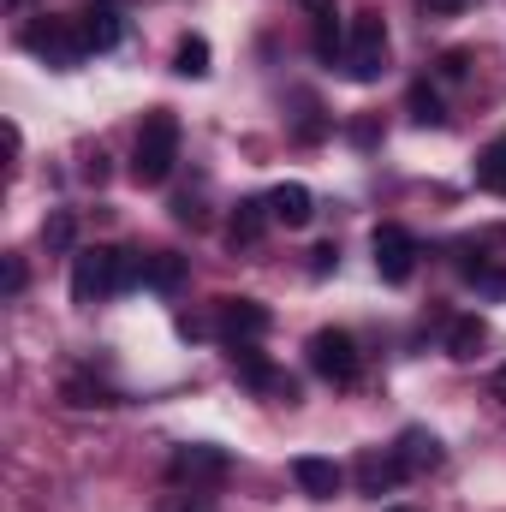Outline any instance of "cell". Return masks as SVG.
Here are the masks:
<instances>
[{"label":"cell","instance_id":"obj_24","mask_svg":"<svg viewBox=\"0 0 506 512\" xmlns=\"http://www.w3.org/2000/svg\"><path fill=\"white\" fill-rule=\"evenodd\" d=\"M72 239H78V221H72V215H48L42 245H48V251H72Z\"/></svg>","mask_w":506,"mask_h":512},{"label":"cell","instance_id":"obj_3","mask_svg":"<svg viewBox=\"0 0 506 512\" xmlns=\"http://www.w3.org/2000/svg\"><path fill=\"white\" fill-rule=\"evenodd\" d=\"M310 370L322 376V382L334 387H352L358 382V340L346 334V328H322V334H310Z\"/></svg>","mask_w":506,"mask_h":512},{"label":"cell","instance_id":"obj_32","mask_svg":"<svg viewBox=\"0 0 506 512\" xmlns=\"http://www.w3.org/2000/svg\"><path fill=\"white\" fill-rule=\"evenodd\" d=\"M495 399H501V405H506V364H501V370H495Z\"/></svg>","mask_w":506,"mask_h":512},{"label":"cell","instance_id":"obj_18","mask_svg":"<svg viewBox=\"0 0 506 512\" xmlns=\"http://www.w3.org/2000/svg\"><path fill=\"white\" fill-rule=\"evenodd\" d=\"M483 346H489V322H483V316H459V322L447 328V352H453V358H477Z\"/></svg>","mask_w":506,"mask_h":512},{"label":"cell","instance_id":"obj_31","mask_svg":"<svg viewBox=\"0 0 506 512\" xmlns=\"http://www.w3.org/2000/svg\"><path fill=\"white\" fill-rule=\"evenodd\" d=\"M298 6H304L316 24H322V18H340V12H334V0H298Z\"/></svg>","mask_w":506,"mask_h":512},{"label":"cell","instance_id":"obj_6","mask_svg":"<svg viewBox=\"0 0 506 512\" xmlns=\"http://www.w3.org/2000/svg\"><path fill=\"white\" fill-rule=\"evenodd\" d=\"M370 251H376V274L387 286H405V280H411V268H417V239H411L399 221H381L376 239H370Z\"/></svg>","mask_w":506,"mask_h":512},{"label":"cell","instance_id":"obj_30","mask_svg":"<svg viewBox=\"0 0 506 512\" xmlns=\"http://www.w3.org/2000/svg\"><path fill=\"white\" fill-rule=\"evenodd\" d=\"M6 292H12V298L24 292V262H18V256H6Z\"/></svg>","mask_w":506,"mask_h":512},{"label":"cell","instance_id":"obj_21","mask_svg":"<svg viewBox=\"0 0 506 512\" xmlns=\"http://www.w3.org/2000/svg\"><path fill=\"white\" fill-rule=\"evenodd\" d=\"M405 108H411L417 126H447V102H441L429 84H411V90H405Z\"/></svg>","mask_w":506,"mask_h":512},{"label":"cell","instance_id":"obj_23","mask_svg":"<svg viewBox=\"0 0 506 512\" xmlns=\"http://www.w3.org/2000/svg\"><path fill=\"white\" fill-rule=\"evenodd\" d=\"M310 48H316V60H322V66L346 60V36H340V18H322V24H316V42H310Z\"/></svg>","mask_w":506,"mask_h":512},{"label":"cell","instance_id":"obj_26","mask_svg":"<svg viewBox=\"0 0 506 512\" xmlns=\"http://www.w3.org/2000/svg\"><path fill=\"white\" fill-rule=\"evenodd\" d=\"M334 262H340V245H316L310 251V274H334Z\"/></svg>","mask_w":506,"mask_h":512},{"label":"cell","instance_id":"obj_8","mask_svg":"<svg viewBox=\"0 0 506 512\" xmlns=\"http://www.w3.org/2000/svg\"><path fill=\"white\" fill-rule=\"evenodd\" d=\"M227 364H233V376L245 387H256V393H274V399H298V387H292V376H280L274 364H268V352H256V346H233L227 352Z\"/></svg>","mask_w":506,"mask_h":512},{"label":"cell","instance_id":"obj_15","mask_svg":"<svg viewBox=\"0 0 506 512\" xmlns=\"http://www.w3.org/2000/svg\"><path fill=\"white\" fill-rule=\"evenodd\" d=\"M393 453L405 459V471H435V465H441V441H435L429 429H405Z\"/></svg>","mask_w":506,"mask_h":512},{"label":"cell","instance_id":"obj_10","mask_svg":"<svg viewBox=\"0 0 506 512\" xmlns=\"http://www.w3.org/2000/svg\"><path fill=\"white\" fill-rule=\"evenodd\" d=\"M352 477H358V495H387V489H399L411 471H405V459H399L393 447H387V453L370 447V453L358 459V471H352Z\"/></svg>","mask_w":506,"mask_h":512},{"label":"cell","instance_id":"obj_25","mask_svg":"<svg viewBox=\"0 0 506 512\" xmlns=\"http://www.w3.org/2000/svg\"><path fill=\"white\" fill-rule=\"evenodd\" d=\"M173 221H185V227H203L209 215H203V203H197V197H179V203H173Z\"/></svg>","mask_w":506,"mask_h":512},{"label":"cell","instance_id":"obj_34","mask_svg":"<svg viewBox=\"0 0 506 512\" xmlns=\"http://www.w3.org/2000/svg\"><path fill=\"white\" fill-rule=\"evenodd\" d=\"M191 512H203V507H191Z\"/></svg>","mask_w":506,"mask_h":512},{"label":"cell","instance_id":"obj_33","mask_svg":"<svg viewBox=\"0 0 506 512\" xmlns=\"http://www.w3.org/2000/svg\"><path fill=\"white\" fill-rule=\"evenodd\" d=\"M6 6H12V12H24V6H30V0H6Z\"/></svg>","mask_w":506,"mask_h":512},{"label":"cell","instance_id":"obj_5","mask_svg":"<svg viewBox=\"0 0 506 512\" xmlns=\"http://www.w3.org/2000/svg\"><path fill=\"white\" fill-rule=\"evenodd\" d=\"M120 292V274H114V251H78L72 256V304H102Z\"/></svg>","mask_w":506,"mask_h":512},{"label":"cell","instance_id":"obj_22","mask_svg":"<svg viewBox=\"0 0 506 512\" xmlns=\"http://www.w3.org/2000/svg\"><path fill=\"white\" fill-rule=\"evenodd\" d=\"M173 72H179V78H209V42H203V36H185V42L173 48Z\"/></svg>","mask_w":506,"mask_h":512},{"label":"cell","instance_id":"obj_11","mask_svg":"<svg viewBox=\"0 0 506 512\" xmlns=\"http://www.w3.org/2000/svg\"><path fill=\"white\" fill-rule=\"evenodd\" d=\"M292 483H298L310 501H334V495H340V483H346V471H340L334 459L304 453V459H292Z\"/></svg>","mask_w":506,"mask_h":512},{"label":"cell","instance_id":"obj_14","mask_svg":"<svg viewBox=\"0 0 506 512\" xmlns=\"http://www.w3.org/2000/svg\"><path fill=\"white\" fill-rule=\"evenodd\" d=\"M60 399H66L72 411H102V405H114L120 393L108 382H96V376H66V382H60Z\"/></svg>","mask_w":506,"mask_h":512},{"label":"cell","instance_id":"obj_28","mask_svg":"<svg viewBox=\"0 0 506 512\" xmlns=\"http://www.w3.org/2000/svg\"><path fill=\"white\" fill-rule=\"evenodd\" d=\"M84 179H90V185H102V179H108V155H102V149H96V155H84Z\"/></svg>","mask_w":506,"mask_h":512},{"label":"cell","instance_id":"obj_9","mask_svg":"<svg viewBox=\"0 0 506 512\" xmlns=\"http://www.w3.org/2000/svg\"><path fill=\"white\" fill-rule=\"evenodd\" d=\"M78 36H84V54H108V48H120V36H126V18H120V6H108V0H90V6L78 12Z\"/></svg>","mask_w":506,"mask_h":512},{"label":"cell","instance_id":"obj_13","mask_svg":"<svg viewBox=\"0 0 506 512\" xmlns=\"http://www.w3.org/2000/svg\"><path fill=\"white\" fill-rule=\"evenodd\" d=\"M268 221H274V215H268V197H262V203H239V215H233V227H227V245H233V251H251L256 239L268 233Z\"/></svg>","mask_w":506,"mask_h":512},{"label":"cell","instance_id":"obj_27","mask_svg":"<svg viewBox=\"0 0 506 512\" xmlns=\"http://www.w3.org/2000/svg\"><path fill=\"white\" fill-rule=\"evenodd\" d=\"M465 72H471V54H465V48L441 54V78H465Z\"/></svg>","mask_w":506,"mask_h":512},{"label":"cell","instance_id":"obj_17","mask_svg":"<svg viewBox=\"0 0 506 512\" xmlns=\"http://www.w3.org/2000/svg\"><path fill=\"white\" fill-rule=\"evenodd\" d=\"M143 286H149V292H179V286H185V256L155 251L143 262Z\"/></svg>","mask_w":506,"mask_h":512},{"label":"cell","instance_id":"obj_12","mask_svg":"<svg viewBox=\"0 0 506 512\" xmlns=\"http://www.w3.org/2000/svg\"><path fill=\"white\" fill-rule=\"evenodd\" d=\"M268 215H274L280 227H310L316 197H310L304 185H274V191H268Z\"/></svg>","mask_w":506,"mask_h":512},{"label":"cell","instance_id":"obj_19","mask_svg":"<svg viewBox=\"0 0 506 512\" xmlns=\"http://www.w3.org/2000/svg\"><path fill=\"white\" fill-rule=\"evenodd\" d=\"M477 185L495 191V197H506V137H495V143L477 155Z\"/></svg>","mask_w":506,"mask_h":512},{"label":"cell","instance_id":"obj_16","mask_svg":"<svg viewBox=\"0 0 506 512\" xmlns=\"http://www.w3.org/2000/svg\"><path fill=\"white\" fill-rule=\"evenodd\" d=\"M173 477H227V453L221 447H179Z\"/></svg>","mask_w":506,"mask_h":512},{"label":"cell","instance_id":"obj_7","mask_svg":"<svg viewBox=\"0 0 506 512\" xmlns=\"http://www.w3.org/2000/svg\"><path fill=\"white\" fill-rule=\"evenodd\" d=\"M268 310L256 304V298H221V310H215V328H221V340L227 346H256L262 334H268Z\"/></svg>","mask_w":506,"mask_h":512},{"label":"cell","instance_id":"obj_4","mask_svg":"<svg viewBox=\"0 0 506 512\" xmlns=\"http://www.w3.org/2000/svg\"><path fill=\"white\" fill-rule=\"evenodd\" d=\"M24 48H30L36 60H48V66H60V72H72V66L84 60V36H78V24H66V18H48V24H30V30H24Z\"/></svg>","mask_w":506,"mask_h":512},{"label":"cell","instance_id":"obj_29","mask_svg":"<svg viewBox=\"0 0 506 512\" xmlns=\"http://www.w3.org/2000/svg\"><path fill=\"white\" fill-rule=\"evenodd\" d=\"M423 12H429V18H459L465 0H423Z\"/></svg>","mask_w":506,"mask_h":512},{"label":"cell","instance_id":"obj_1","mask_svg":"<svg viewBox=\"0 0 506 512\" xmlns=\"http://www.w3.org/2000/svg\"><path fill=\"white\" fill-rule=\"evenodd\" d=\"M173 161H179V120L167 108H155V114H143L137 143H131V179L137 185H161L173 173Z\"/></svg>","mask_w":506,"mask_h":512},{"label":"cell","instance_id":"obj_20","mask_svg":"<svg viewBox=\"0 0 506 512\" xmlns=\"http://www.w3.org/2000/svg\"><path fill=\"white\" fill-rule=\"evenodd\" d=\"M459 274H465V280H471L483 298H506V268H495L489 256H477V262L465 256V262H459Z\"/></svg>","mask_w":506,"mask_h":512},{"label":"cell","instance_id":"obj_2","mask_svg":"<svg viewBox=\"0 0 506 512\" xmlns=\"http://www.w3.org/2000/svg\"><path fill=\"white\" fill-rule=\"evenodd\" d=\"M346 78L352 84H376L381 72H387V24H381L376 12H358L352 18V36H346Z\"/></svg>","mask_w":506,"mask_h":512}]
</instances>
